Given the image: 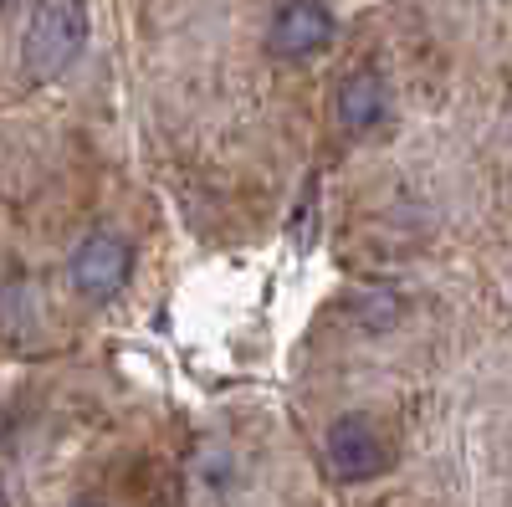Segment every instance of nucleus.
Listing matches in <instances>:
<instances>
[{
    "label": "nucleus",
    "instance_id": "0eeeda50",
    "mask_svg": "<svg viewBox=\"0 0 512 507\" xmlns=\"http://www.w3.org/2000/svg\"><path fill=\"white\" fill-rule=\"evenodd\" d=\"M0 507H6V487H0Z\"/></svg>",
    "mask_w": 512,
    "mask_h": 507
},
{
    "label": "nucleus",
    "instance_id": "423d86ee",
    "mask_svg": "<svg viewBox=\"0 0 512 507\" xmlns=\"http://www.w3.org/2000/svg\"><path fill=\"white\" fill-rule=\"evenodd\" d=\"M6 6H16V0H0V11H6Z\"/></svg>",
    "mask_w": 512,
    "mask_h": 507
},
{
    "label": "nucleus",
    "instance_id": "6e6552de",
    "mask_svg": "<svg viewBox=\"0 0 512 507\" xmlns=\"http://www.w3.org/2000/svg\"><path fill=\"white\" fill-rule=\"evenodd\" d=\"M77 507H82V502H77Z\"/></svg>",
    "mask_w": 512,
    "mask_h": 507
},
{
    "label": "nucleus",
    "instance_id": "39448f33",
    "mask_svg": "<svg viewBox=\"0 0 512 507\" xmlns=\"http://www.w3.org/2000/svg\"><path fill=\"white\" fill-rule=\"evenodd\" d=\"M333 118L344 134H374L384 129V118H390V88H384V77L369 72V67H354L338 77L333 88Z\"/></svg>",
    "mask_w": 512,
    "mask_h": 507
},
{
    "label": "nucleus",
    "instance_id": "f03ea898",
    "mask_svg": "<svg viewBox=\"0 0 512 507\" xmlns=\"http://www.w3.org/2000/svg\"><path fill=\"white\" fill-rule=\"evenodd\" d=\"M67 272H72V287L82 292V298L108 303L128 287V277H134V246H128L123 236H113V231H93L72 251Z\"/></svg>",
    "mask_w": 512,
    "mask_h": 507
},
{
    "label": "nucleus",
    "instance_id": "7ed1b4c3",
    "mask_svg": "<svg viewBox=\"0 0 512 507\" xmlns=\"http://www.w3.org/2000/svg\"><path fill=\"white\" fill-rule=\"evenodd\" d=\"M323 461L338 482H369L390 467V446L374 431V420L344 415V420H333L328 436H323Z\"/></svg>",
    "mask_w": 512,
    "mask_h": 507
},
{
    "label": "nucleus",
    "instance_id": "f257e3e1",
    "mask_svg": "<svg viewBox=\"0 0 512 507\" xmlns=\"http://www.w3.org/2000/svg\"><path fill=\"white\" fill-rule=\"evenodd\" d=\"M82 47H88V6L82 0H36L26 36H21V67L31 82L62 77Z\"/></svg>",
    "mask_w": 512,
    "mask_h": 507
},
{
    "label": "nucleus",
    "instance_id": "20e7f679",
    "mask_svg": "<svg viewBox=\"0 0 512 507\" xmlns=\"http://www.w3.org/2000/svg\"><path fill=\"white\" fill-rule=\"evenodd\" d=\"M333 11L323 0H282L272 11V26H267V47L272 57H287V62H308L318 52L333 47Z\"/></svg>",
    "mask_w": 512,
    "mask_h": 507
}]
</instances>
